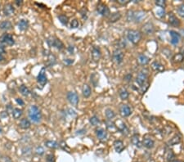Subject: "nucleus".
Returning <instances> with one entry per match:
<instances>
[{"label": "nucleus", "mask_w": 184, "mask_h": 162, "mask_svg": "<svg viewBox=\"0 0 184 162\" xmlns=\"http://www.w3.org/2000/svg\"><path fill=\"white\" fill-rule=\"evenodd\" d=\"M28 116L30 120L34 123H39L42 119V114L39 108L35 105L31 106L28 110Z\"/></svg>", "instance_id": "obj_1"}, {"label": "nucleus", "mask_w": 184, "mask_h": 162, "mask_svg": "<svg viewBox=\"0 0 184 162\" xmlns=\"http://www.w3.org/2000/svg\"><path fill=\"white\" fill-rule=\"evenodd\" d=\"M127 38L134 44H138L142 39V34L138 30H130L127 33Z\"/></svg>", "instance_id": "obj_2"}, {"label": "nucleus", "mask_w": 184, "mask_h": 162, "mask_svg": "<svg viewBox=\"0 0 184 162\" xmlns=\"http://www.w3.org/2000/svg\"><path fill=\"white\" fill-rule=\"evenodd\" d=\"M147 79H148V70L142 69L138 73V75L136 78V83L139 86H141L142 84H145L146 82H147Z\"/></svg>", "instance_id": "obj_3"}, {"label": "nucleus", "mask_w": 184, "mask_h": 162, "mask_svg": "<svg viewBox=\"0 0 184 162\" xmlns=\"http://www.w3.org/2000/svg\"><path fill=\"white\" fill-rule=\"evenodd\" d=\"M48 44L51 47H55L58 50H61L64 48V44L60 39H56V37H51L47 40Z\"/></svg>", "instance_id": "obj_4"}, {"label": "nucleus", "mask_w": 184, "mask_h": 162, "mask_svg": "<svg viewBox=\"0 0 184 162\" xmlns=\"http://www.w3.org/2000/svg\"><path fill=\"white\" fill-rule=\"evenodd\" d=\"M97 12L101 14V16L106 17H109V16L111 15V12H110V9L107 7V6L105 5L104 3H100L97 7Z\"/></svg>", "instance_id": "obj_5"}, {"label": "nucleus", "mask_w": 184, "mask_h": 162, "mask_svg": "<svg viewBox=\"0 0 184 162\" xmlns=\"http://www.w3.org/2000/svg\"><path fill=\"white\" fill-rule=\"evenodd\" d=\"M37 81L41 86H44L45 84H47L48 79H47V75H46L45 68H42L41 71H39V75L37 76Z\"/></svg>", "instance_id": "obj_6"}, {"label": "nucleus", "mask_w": 184, "mask_h": 162, "mask_svg": "<svg viewBox=\"0 0 184 162\" xmlns=\"http://www.w3.org/2000/svg\"><path fill=\"white\" fill-rule=\"evenodd\" d=\"M113 60L115 61L116 63L117 64H120L122 63L123 60H124V52L122 50H120V48H117L113 52Z\"/></svg>", "instance_id": "obj_7"}, {"label": "nucleus", "mask_w": 184, "mask_h": 162, "mask_svg": "<svg viewBox=\"0 0 184 162\" xmlns=\"http://www.w3.org/2000/svg\"><path fill=\"white\" fill-rule=\"evenodd\" d=\"M67 99L73 106H76L79 103V96L75 92H68Z\"/></svg>", "instance_id": "obj_8"}, {"label": "nucleus", "mask_w": 184, "mask_h": 162, "mask_svg": "<svg viewBox=\"0 0 184 162\" xmlns=\"http://www.w3.org/2000/svg\"><path fill=\"white\" fill-rule=\"evenodd\" d=\"M131 113L132 111L127 104H122L120 106V114L121 115L122 117H128L131 115Z\"/></svg>", "instance_id": "obj_9"}, {"label": "nucleus", "mask_w": 184, "mask_h": 162, "mask_svg": "<svg viewBox=\"0 0 184 162\" xmlns=\"http://www.w3.org/2000/svg\"><path fill=\"white\" fill-rule=\"evenodd\" d=\"M0 41H1V43H3L6 45H8V46H12L15 43L13 37L9 34H5L4 35H3Z\"/></svg>", "instance_id": "obj_10"}, {"label": "nucleus", "mask_w": 184, "mask_h": 162, "mask_svg": "<svg viewBox=\"0 0 184 162\" xmlns=\"http://www.w3.org/2000/svg\"><path fill=\"white\" fill-rule=\"evenodd\" d=\"M3 14L7 17H11L15 13V8L11 3H7L4 5V7L3 9Z\"/></svg>", "instance_id": "obj_11"}, {"label": "nucleus", "mask_w": 184, "mask_h": 162, "mask_svg": "<svg viewBox=\"0 0 184 162\" xmlns=\"http://www.w3.org/2000/svg\"><path fill=\"white\" fill-rule=\"evenodd\" d=\"M142 32L146 34H152L155 31V27H154V25L152 23H146L144 24V26H142Z\"/></svg>", "instance_id": "obj_12"}, {"label": "nucleus", "mask_w": 184, "mask_h": 162, "mask_svg": "<svg viewBox=\"0 0 184 162\" xmlns=\"http://www.w3.org/2000/svg\"><path fill=\"white\" fill-rule=\"evenodd\" d=\"M116 127L117 129L124 135H128L129 133V130H128V127L126 126L125 123H124L122 120H117L116 121Z\"/></svg>", "instance_id": "obj_13"}, {"label": "nucleus", "mask_w": 184, "mask_h": 162, "mask_svg": "<svg viewBox=\"0 0 184 162\" xmlns=\"http://www.w3.org/2000/svg\"><path fill=\"white\" fill-rule=\"evenodd\" d=\"M96 135H97V138L101 142H104L107 138V133L106 130L102 128H98L96 129Z\"/></svg>", "instance_id": "obj_14"}, {"label": "nucleus", "mask_w": 184, "mask_h": 162, "mask_svg": "<svg viewBox=\"0 0 184 162\" xmlns=\"http://www.w3.org/2000/svg\"><path fill=\"white\" fill-rule=\"evenodd\" d=\"M101 52L98 47H93L92 49V57L94 62H98L100 60Z\"/></svg>", "instance_id": "obj_15"}, {"label": "nucleus", "mask_w": 184, "mask_h": 162, "mask_svg": "<svg viewBox=\"0 0 184 162\" xmlns=\"http://www.w3.org/2000/svg\"><path fill=\"white\" fill-rule=\"evenodd\" d=\"M169 34L171 36V44L173 45L178 44L180 41V34L174 30H170Z\"/></svg>", "instance_id": "obj_16"}, {"label": "nucleus", "mask_w": 184, "mask_h": 162, "mask_svg": "<svg viewBox=\"0 0 184 162\" xmlns=\"http://www.w3.org/2000/svg\"><path fill=\"white\" fill-rule=\"evenodd\" d=\"M169 22L171 26H175V27H178V26H180V21L173 13H169Z\"/></svg>", "instance_id": "obj_17"}, {"label": "nucleus", "mask_w": 184, "mask_h": 162, "mask_svg": "<svg viewBox=\"0 0 184 162\" xmlns=\"http://www.w3.org/2000/svg\"><path fill=\"white\" fill-rule=\"evenodd\" d=\"M114 148L116 152L118 153H121L124 149V145L121 140H116L114 143Z\"/></svg>", "instance_id": "obj_18"}, {"label": "nucleus", "mask_w": 184, "mask_h": 162, "mask_svg": "<svg viewBox=\"0 0 184 162\" xmlns=\"http://www.w3.org/2000/svg\"><path fill=\"white\" fill-rule=\"evenodd\" d=\"M181 141H182V137H181V135H180V134H176V135L173 136L172 138H170V139L169 140L168 145L174 146L176 145V144H179Z\"/></svg>", "instance_id": "obj_19"}, {"label": "nucleus", "mask_w": 184, "mask_h": 162, "mask_svg": "<svg viewBox=\"0 0 184 162\" xmlns=\"http://www.w3.org/2000/svg\"><path fill=\"white\" fill-rule=\"evenodd\" d=\"M146 17V12L143 11H138L134 12V21L136 22H141Z\"/></svg>", "instance_id": "obj_20"}, {"label": "nucleus", "mask_w": 184, "mask_h": 162, "mask_svg": "<svg viewBox=\"0 0 184 162\" xmlns=\"http://www.w3.org/2000/svg\"><path fill=\"white\" fill-rule=\"evenodd\" d=\"M142 145L147 149H151L155 146V142L150 138H143V141H142Z\"/></svg>", "instance_id": "obj_21"}, {"label": "nucleus", "mask_w": 184, "mask_h": 162, "mask_svg": "<svg viewBox=\"0 0 184 162\" xmlns=\"http://www.w3.org/2000/svg\"><path fill=\"white\" fill-rule=\"evenodd\" d=\"M151 68L157 72H162L165 71V67L162 65L161 63L159 62H154L151 63Z\"/></svg>", "instance_id": "obj_22"}, {"label": "nucleus", "mask_w": 184, "mask_h": 162, "mask_svg": "<svg viewBox=\"0 0 184 162\" xmlns=\"http://www.w3.org/2000/svg\"><path fill=\"white\" fill-rule=\"evenodd\" d=\"M138 62L139 63L140 65H142V66H146V65H147L149 62H150V59H149V57H147V56L144 55V54H140L139 56H138Z\"/></svg>", "instance_id": "obj_23"}, {"label": "nucleus", "mask_w": 184, "mask_h": 162, "mask_svg": "<svg viewBox=\"0 0 184 162\" xmlns=\"http://www.w3.org/2000/svg\"><path fill=\"white\" fill-rule=\"evenodd\" d=\"M120 17H121V14H120V12H119V11H116V12H113L111 13L110 16H109V22L111 23L114 22H116L117 21H119L120 19Z\"/></svg>", "instance_id": "obj_24"}, {"label": "nucleus", "mask_w": 184, "mask_h": 162, "mask_svg": "<svg viewBox=\"0 0 184 162\" xmlns=\"http://www.w3.org/2000/svg\"><path fill=\"white\" fill-rule=\"evenodd\" d=\"M17 26H18L19 30H21V31H24V30H27V28L29 27L28 21L21 19V20L18 22V24H17Z\"/></svg>", "instance_id": "obj_25"}, {"label": "nucleus", "mask_w": 184, "mask_h": 162, "mask_svg": "<svg viewBox=\"0 0 184 162\" xmlns=\"http://www.w3.org/2000/svg\"><path fill=\"white\" fill-rule=\"evenodd\" d=\"M19 126L23 129H28L30 127V121L26 118H23L20 121Z\"/></svg>", "instance_id": "obj_26"}, {"label": "nucleus", "mask_w": 184, "mask_h": 162, "mask_svg": "<svg viewBox=\"0 0 184 162\" xmlns=\"http://www.w3.org/2000/svg\"><path fill=\"white\" fill-rule=\"evenodd\" d=\"M12 27V25L10 22L8 21H3L0 22V29L3 30H9Z\"/></svg>", "instance_id": "obj_27"}, {"label": "nucleus", "mask_w": 184, "mask_h": 162, "mask_svg": "<svg viewBox=\"0 0 184 162\" xmlns=\"http://www.w3.org/2000/svg\"><path fill=\"white\" fill-rule=\"evenodd\" d=\"M82 93H83V95L85 97H89L91 95V93H92V91H91V89H90V87L87 84H84L83 85V88H82Z\"/></svg>", "instance_id": "obj_28"}, {"label": "nucleus", "mask_w": 184, "mask_h": 162, "mask_svg": "<svg viewBox=\"0 0 184 162\" xmlns=\"http://www.w3.org/2000/svg\"><path fill=\"white\" fill-rule=\"evenodd\" d=\"M119 94H120V97L122 100H126L128 99V96H129V93H128V90L124 88H121L120 91H119Z\"/></svg>", "instance_id": "obj_29"}, {"label": "nucleus", "mask_w": 184, "mask_h": 162, "mask_svg": "<svg viewBox=\"0 0 184 162\" xmlns=\"http://www.w3.org/2000/svg\"><path fill=\"white\" fill-rule=\"evenodd\" d=\"M131 142H132V143H133L135 147H138V148H140V147H142V144H141L139 140V136H138V134H134V135H133V137H132V138H131Z\"/></svg>", "instance_id": "obj_30"}, {"label": "nucleus", "mask_w": 184, "mask_h": 162, "mask_svg": "<svg viewBox=\"0 0 184 162\" xmlns=\"http://www.w3.org/2000/svg\"><path fill=\"white\" fill-rule=\"evenodd\" d=\"M23 112L21 109H19V108H15L12 110V116L15 120H18L22 116Z\"/></svg>", "instance_id": "obj_31"}, {"label": "nucleus", "mask_w": 184, "mask_h": 162, "mask_svg": "<svg viewBox=\"0 0 184 162\" xmlns=\"http://www.w3.org/2000/svg\"><path fill=\"white\" fill-rule=\"evenodd\" d=\"M175 158V155L173 153V151L172 150H167L165 152V159L166 161L169 162H172Z\"/></svg>", "instance_id": "obj_32"}, {"label": "nucleus", "mask_w": 184, "mask_h": 162, "mask_svg": "<svg viewBox=\"0 0 184 162\" xmlns=\"http://www.w3.org/2000/svg\"><path fill=\"white\" fill-rule=\"evenodd\" d=\"M45 145L47 147L50 148V149H56L58 147H59V144L55 142V141H51V140H48L47 142H45Z\"/></svg>", "instance_id": "obj_33"}, {"label": "nucleus", "mask_w": 184, "mask_h": 162, "mask_svg": "<svg viewBox=\"0 0 184 162\" xmlns=\"http://www.w3.org/2000/svg\"><path fill=\"white\" fill-rule=\"evenodd\" d=\"M19 90H20V93H21V95H23L24 97H27V96L30 94V89H29L26 85H24V84L20 86Z\"/></svg>", "instance_id": "obj_34"}, {"label": "nucleus", "mask_w": 184, "mask_h": 162, "mask_svg": "<svg viewBox=\"0 0 184 162\" xmlns=\"http://www.w3.org/2000/svg\"><path fill=\"white\" fill-rule=\"evenodd\" d=\"M184 55L183 53H177L173 56V62L175 63H180L183 62Z\"/></svg>", "instance_id": "obj_35"}, {"label": "nucleus", "mask_w": 184, "mask_h": 162, "mask_svg": "<svg viewBox=\"0 0 184 162\" xmlns=\"http://www.w3.org/2000/svg\"><path fill=\"white\" fill-rule=\"evenodd\" d=\"M149 85H150V84L148 82H146L145 84H142L141 86H139L138 90L139 91V93L141 94H144L147 91V89H149Z\"/></svg>", "instance_id": "obj_36"}, {"label": "nucleus", "mask_w": 184, "mask_h": 162, "mask_svg": "<svg viewBox=\"0 0 184 162\" xmlns=\"http://www.w3.org/2000/svg\"><path fill=\"white\" fill-rule=\"evenodd\" d=\"M105 114H106V118H107L108 120H110L116 116V113L114 112V111H113V110L110 109V108L106 109V112H105Z\"/></svg>", "instance_id": "obj_37"}, {"label": "nucleus", "mask_w": 184, "mask_h": 162, "mask_svg": "<svg viewBox=\"0 0 184 162\" xmlns=\"http://www.w3.org/2000/svg\"><path fill=\"white\" fill-rule=\"evenodd\" d=\"M89 122L93 126H97L100 124V120L98 119V117L97 116H93L89 119Z\"/></svg>", "instance_id": "obj_38"}, {"label": "nucleus", "mask_w": 184, "mask_h": 162, "mask_svg": "<svg viewBox=\"0 0 184 162\" xmlns=\"http://www.w3.org/2000/svg\"><path fill=\"white\" fill-rule=\"evenodd\" d=\"M31 153H32V150L28 146H26V147H25L22 148V155L24 157H30L31 155Z\"/></svg>", "instance_id": "obj_39"}, {"label": "nucleus", "mask_w": 184, "mask_h": 162, "mask_svg": "<svg viewBox=\"0 0 184 162\" xmlns=\"http://www.w3.org/2000/svg\"><path fill=\"white\" fill-rule=\"evenodd\" d=\"M34 152H35V154H36V155H38V156H43V155L44 154V147H41V146H38V147L35 148Z\"/></svg>", "instance_id": "obj_40"}, {"label": "nucleus", "mask_w": 184, "mask_h": 162, "mask_svg": "<svg viewBox=\"0 0 184 162\" xmlns=\"http://www.w3.org/2000/svg\"><path fill=\"white\" fill-rule=\"evenodd\" d=\"M58 19L60 21V22L63 25H67L68 23V17L66 15H59L58 16Z\"/></svg>", "instance_id": "obj_41"}, {"label": "nucleus", "mask_w": 184, "mask_h": 162, "mask_svg": "<svg viewBox=\"0 0 184 162\" xmlns=\"http://www.w3.org/2000/svg\"><path fill=\"white\" fill-rule=\"evenodd\" d=\"M177 11L180 17H184V4H181L177 8Z\"/></svg>", "instance_id": "obj_42"}, {"label": "nucleus", "mask_w": 184, "mask_h": 162, "mask_svg": "<svg viewBox=\"0 0 184 162\" xmlns=\"http://www.w3.org/2000/svg\"><path fill=\"white\" fill-rule=\"evenodd\" d=\"M127 20L128 22H133L134 21V11L130 10L127 13Z\"/></svg>", "instance_id": "obj_43"}, {"label": "nucleus", "mask_w": 184, "mask_h": 162, "mask_svg": "<svg viewBox=\"0 0 184 162\" xmlns=\"http://www.w3.org/2000/svg\"><path fill=\"white\" fill-rule=\"evenodd\" d=\"M156 4L158 7H165V6H166V2L165 1V0H157L156 1Z\"/></svg>", "instance_id": "obj_44"}, {"label": "nucleus", "mask_w": 184, "mask_h": 162, "mask_svg": "<svg viewBox=\"0 0 184 162\" xmlns=\"http://www.w3.org/2000/svg\"><path fill=\"white\" fill-rule=\"evenodd\" d=\"M106 127H107L109 129H114L115 128H116V124L113 123V122H111L110 120H108L107 121H106Z\"/></svg>", "instance_id": "obj_45"}, {"label": "nucleus", "mask_w": 184, "mask_h": 162, "mask_svg": "<svg viewBox=\"0 0 184 162\" xmlns=\"http://www.w3.org/2000/svg\"><path fill=\"white\" fill-rule=\"evenodd\" d=\"M46 162H55V157L53 154H48L46 157Z\"/></svg>", "instance_id": "obj_46"}, {"label": "nucleus", "mask_w": 184, "mask_h": 162, "mask_svg": "<svg viewBox=\"0 0 184 162\" xmlns=\"http://www.w3.org/2000/svg\"><path fill=\"white\" fill-rule=\"evenodd\" d=\"M59 146L61 147V148L63 149V150H65V151H66L67 152H71V149L67 147L66 143H64V142H61V143L59 144Z\"/></svg>", "instance_id": "obj_47"}, {"label": "nucleus", "mask_w": 184, "mask_h": 162, "mask_svg": "<svg viewBox=\"0 0 184 162\" xmlns=\"http://www.w3.org/2000/svg\"><path fill=\"white\" fill-rule=\"evenodd\" d=\"M79 23L77 19H74V20L71 21V26L72 28H77V27H79Z\"/></svg>", "instance_id": "obj_48"}, {"label": "nucleus", "mask_w": 184, "mask_h": 162, "mask_svg": "<svg viewBox=\"0 0 184 162\" xmlns=\"http://www.w3.org/2000/svg\"><path fill=\"white\" fill-rule=\"evenodd\" d=\"M55 62H56V57L53 56V55H52V54H51L50 56H49V58H48V62H49V65H50V66L54 65Z\"/></svg>", "instance_id": "obj_49"}, {"label": "nucleus", "mask_w": 184, "mask_h": 162, "mask_svg": "<svg viewBox=\"0 0 184 162\" xmlns=\"http://www.w3.org/2000/svg\"><path fill=\"white\" fill-rule=\"evenodd\" d=\"M156 15L160 17H165V11L163 8H160V9H159V10L157 11V12H156Z\"/></svg>", "instance_id": "obj_50"}, {"label": "nucleus", "mask_w": 184, "mask_h": 162, "mask_svg": "<svg viewBox=\"0 0 184 162\" xmlns=\"http://www.w3.org/2000/svg\"><path fill=\"white\" fill-rule=\"evenodd\" d=\"M80 13H81V16L82 17L84 18V19H86L87 18V13H88V11H87V9L86 8H83L81 11H80Z\"/></svg>", "instance_id": "obj_51"}, {"label": "nucleus", "mask_w": 184, "mask_h": 162, "mask_svg": "<svg viewBox=\"0 0 184 162\" xmlns=\"http://www.w3.org/2000/svg\"><path fill=\"white\" fill-rule=\"evenodd\" d=\"M118 3L120 4L124 5V4H127L128 3H129V0H118Z\"/></svg>", "instance_id": "obj_52"}, {"label": "nucleus", "mask_w": 184, "mask_h": 162, "mask_svg": "<svg viewBox=\"0 0 184 162\" xmlns=\"http://www.w3.org/2000/svg\"><path fill=\"white\" fill-rule=\"evenodd\" d=\"M124 79L126 80V81H128L129 82L131 79H132V75H130V74H128L127 75H125V77H124Z\"/></svg>", "instance_id": "obj_53"}, {"label": "nucleus", "mask_w": 184, "mask_h": 162, "mask_svg": "<svg viewBox=\"0 0 184 162\" xmlns=\"http://www.w3.org/2000/svg\"><path fill=\"white\" fill-rule=\"evenodd\" d=\"M74 61L71 60V59H65V61H64V63L65 64H66V65H71V64H72Z\"/></svg>", "instance_id": "obj_54"}, {"label": "nucleus", "mask_w": 184, "mask_h": 162, "mask_svg": "<svg viewBox=\"0 0 184 162\" xmlns=\"http://www.w3.org/2000/svg\"><path fill=\"white\" fill-rule=\"evenodd\" d=\"M16 102H17L20 106H23V105H24V102H23L22 99H21V98H16Z\"/></svg>", "instance_id": "obj_55"}, {"label": "nucleus", "mask_w": 184, "mask_h": 162, "mask_svg": "<svg viewBox=\"0 0 184 162\" xmlns=\"http://www.w3.org/2000/svg\"><path fill=\"white\" fill-rule=\"evenodd\" d=\"M5 53V49H4V47L3 46V45H1L0 46V55H3Z\"/></svg>", "instance_id": "obj_56"}, {"label": "nucleus", "mask_w": 184, "mask_h": 162, "mask_svg": "<svg viewBox=\"0 0 184 162\" xmlns=\"http://www.w3.org/2000/svg\"><path fill=\"white\" fill-rule=\"evenodd\" d=\"M15 3H16V4H17V5L18 6V7H20V6L22 5L23 1H21V0H17V1L15 2Z\"/></svg>", "instance_id": "obj_57"}, {"label": "nucleus", "mask_w": 184, "mask_h": 162, "mask_svg": "<svg viewBox=\"0 0 184 162\" xmlns=\"http://www.w3.org/2000/svg\"><path fill=\"white\" fill-rule=\"evenodd\" d=\"M68 50L70 51V52H71V53L72 54L73 51H74V48H73V47H71V46H70V47L68 48Z\"/></svg>", "instance_id": "obj_58"}, {"label": "nucleus", "mask_w": 184, "mask_h": 162, "mask_svg": "<svg viewBox=\"0 0 184 162\" xmlns=\"http://www.w3.org/2000/svg\"><path fill=\"white\" fill-rule=\"evenodd\" d=\"M172 162H183L182 161H179V160H173Z\"/></svg>", "instance_id": "obj_59"}, {"label": "nucleus", "mask_w": 184, "mask_h": 162, "mask_svg": "<svg viewBox=\"0 0 184 162\" xmlns=\"http://www.w3.org/2000/svg\"><path fill=\"white\" fill-rule=\"evenodd\" d=\"M2 132H3V129H2V128L0 127V134H2Z\"/></svg>", "instance_id": "obj_60"}]
</instances>
